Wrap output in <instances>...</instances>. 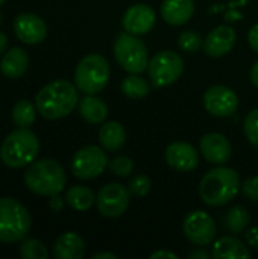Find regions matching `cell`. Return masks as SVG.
<instances>
[{"label": "cell", "instance_id": "ba28073f", "mask_svg": "<svg viewBox=\"0 0 258 259\" xmlns=\"http://www.w3.org/2000/svg\"><path fill=\"white\" fill-rule=\"evenodd\" d=\"M184 71V59L170 50L157 53L148 65L149 79L154 88H166L175 83Z\"/></svg>", "mask_w": 258, "mask_h": 259}, {"label": "cell", "instance_id": "9a60e30c", "mask_svg": "<svg viewBox=\"0 0 258 259\" xmlns=\"http://www.w3.org/2000/svg\"><path fill=\"white\" fill-rule=\"evenodd\" d=\"M14 30L20 41L26 44H38L47 35V26L43 18L35 14H20L14 20Z\"/></svg>", "mask_w": 258, "mask_h": 259}, {"label": "cell", "instance_id": "f1b7e54d", "mask_svg": "<svg viewBox=\"0 0 258 259\" xmlns=\"http://www.w3.org/2000/svg\"><path fill=\"white\" fill-rule=\"evenodd\" d=\"M178 46L186 53H196L201 47H204V39L201 38L199 33L193 30H184L179 33Z\"/></svg>", "mask_w": 258, "mask_h": 259}, {"label": "cell", "instance_id": "603a6c76", "mask_svg": "<svg viewBox=\"0 0 258 259\" xmlns=\"http://www.w3.org/2000/svg\"><path fill=\"white\" fill-rule=\"evenodd\" d=\"M100 146L108 152H117L123 147L126 141L125 127L119 121H108L99 131Z\"/></svg>", "mask_w": 258, "mask_h": 259}, {"label": "cell", "instance_id": "30bf717a", "mask_svg": "<svg viewBox=\"0 0 258 259\" xmlns=\"http://www.w3.org/2000/svg\"><path fill=\"white\" fill-rule=\"evenodd\" d=\"M182 231L186 238L192 244L199 247L208 246L210 243L214 241L217 235V226L213 217L201 209L192 211L186 215L182 223Z\"/></svg>", "mask_w": 258, "mask_h": 259}, {"label": "cell", "instance_id": "74e56055", "mask_svg": "<svg viewBox=\"0 0 258 259\" xmlns=\"http://www.w3.org/2000/svg\"><path fill=\"white\" fill-rule=\"evenodd\" d=\"M211 256L208 252H205V250H195V252H192L190 253V258L192 259H208Z\"/></svg>", "mask_w": 258, "mask_h": 259}, {"label": "cell", "instance_id": "44dd1931", "mask_svg": "<svg viewBox=\"0 0 258 259\" xmlns=\"http://www.w3.org/2000/svg\"><path fill=\"white\" fill-rule=\"evenodd\" d=\"M29 67V56L26 53V50L20 49V47H14L11 50H8L0 62V70L3 73V76L9 77V79H17L21 77L26 70Z\"/></svg>", "mask_w": 258, "mask_h": 259}, {"label": "cell", "instance_id": "9c48e42d", "mask_svg": "<svg viewBox=\"0 0 258 259\" xmlns=\"http://www.w3.org/2000/svg\"><path fill=\"white\" fill-rule=\"evenodd\" d=\"M105 150L97 146H85L79 149L71 159V171L81 181H90L100 176L108 167Z\"/></svg>", "mask_w": 258, "mask_h": 259}, {"label": "cell", "instance_id": "d590c367", "mask_svg": "<svg viewBox=\"0 0 258 259\" xmlns=\"http://www.w3.org/2000/svg\"><path fill=\"white\" fill-rule=\"evenodd\" d=\"M49 206H50V209H52V211H55V212H59V211H62V209H64V199H61L58 194H55V196H50Z\"/></svg>", "mask_w": 258, "mask_h": 259}, {"label": "cell", "instance_id": "60d3db41", "mask_svg": "<svg viewBox=\"0 0 258 259\" xmlns=\"http://www.w3.org/2000/svg\"><path fill=\"white\" fill-rule=\"evenodd\" d=\"M6 47H8V36L3 32H0V53H5Z\"/></svg>", "mask_w": 258, "mask_h": 259}, {"label": "cell", "instance_id": "8fae6325", "mask_svg": "<svg viewBox=\"0 0 258 259\" xmlns=\"http://www.w3.org/2000/svg\"><path fill=\"white\" fill-rule=\"evenodd\" d=\"M131 200V193L120 184H106L96 196L97 211L103 217L116 219L126 212Z\"/></svg>", "mask_w": 258, "mask_h": 259}, {"label": "cell", "instance_id": "836d02e7", "mask_svg": "<svg viewBox=\"0 0 258 259\" xmlns=\"http://www.w3.org/2000/svg\"><path fill=\"white\" fill-rule=\"evenodd\" d=\"M245 241L249 247L257 249L258 250V226L251 228L246 234H245Z\"/></svg>", "mask_w": 258, "mask_h": 259}, {"label": "cell", "instance_id": "7a4b0ae2", "mask_svg": "<svg viewBox=\"0 0 258 259\" xmlns=\"http://www.w3.org/2000/svg\"><path fill=\"white\" fill-rule=\"evenodd\" d=\"M240 185L239 173L220 165L205 173L199 184V196L208 206H224L237 196Z\"/></svg>", "mask_w": 258, "mask_h": 259}, {"label": "cell", "instance_id": "ffe728a7", "mask_svg": "<svg viewBox=\"0 0 258 259\" xmlns=\"http://www.w3.org/2000/svg\"><path fill=\"white\" fill-rule=\"evenodd\" d=\"M211 256L216 259H248L251 258V252L242 240L234 235H227L214 243Z\"/></svg>", "mask_w": 258, "mask_h": 259}, {"label": "cell", "instance_id": "d6986e66", "mask_svg": "<svg viewBox=\"0 0 258 259\" xmlns=\"http://www.w3.org/2000/svg\"><path fill=\"white\" fill-rule=\"evenodd\" d=\"M85 253V243L76 232L61 234L53 244V255L58 259H81Z\"/></svg>", "mask_w": 258, "mask_h": 259}, {"label": "cell", "instance_id": "8d00e7d4", "mask_svg": "<svg viewBox=\"0 0 258 259\" xmlns=\"http://www.w3.org/2000/svg\"><path fill=\"white\" fill-rule=\"evenodd\" d=\"M158 258L178 259V255H175V253H173V252H170V250H158V252H154V253L151 255V259H158Z\"/></svg>", "mask_w": 258, "mask_h": 259}, {"label": "cell", "instance_id": "5bb4252c", "mask_svg": "<svg viewBox=\"0 0 258 259\" xmlns=\"http://www.w3.org/2000/svg\"><path fill=\"white\" fill-rule=\"evenodd\" d=\"M155 21H157L155 11L149 5H144V3L131 6L122 18L123 29L132 35L148 33L155 26Z\"/></svg>", "mask_w": 258, "mask_h": 259}, {"label": "cell", "instance_id": "3957f363", "mask_svg": "<svg viewBox=\"0 0 258 259\" xmlns=\"http://www.w3.org/2000/svg\"><path fill=\"white\" fill-rule=\"evenodd\" d=\"M65 171L55 159H40L29 164L24 173L26 187L38 196L59 194L65 187Z\"/></svg>", "mask_w": 258, "mask_h": 259}, {"label": "cell", "instance_id": "1f68e13d", "mask_svg": "<svg viewBox=\"0 0 258 259\" xmlns=\"http://www.w3.org/2000/svg\"><path fill=\"white\" fill-rule=\"evenodd\" d=\"M243 129H245V135L249 140V143L258 149V108L246 115Z\"/></svg>", "mask_w": 258, "mask_h": 259}, {"label": "cell", "instance_id": "7bdbcfd3", "mask_svg": "<svg viewBox=\"0 0 258 259\" xmlns=\"http://www.w3.org/2000/svg\"><path fill=\"white\" fill-rule=\"evenodd\" d=\"M5 3V0H0V5H3Z\"/></svg>", "mask_w": 258, "mask_h": 259}, {"label": "cell", "instance_id": "cb8c5ba5", "mask_svg": "<svg viewBox=\"0 0 258 259\" xmlns=\"http://www.w3.org/2000/svg\"><path fill=\"white\" fill-rule=\"evenodd\" d=\"M64 199L73 209L81 211V212L90 209L93 206V203L96 202L93 191L84 185H75V187L68 188Z\"/></svg>", "mask_w": 258, "mask_h": 259}, {"label": "cell", "instance_id": "ab89813d", "mask_svg": "<svg viewBox=\"0 0 258 259\" xmlns=\"http://www.w3.org/2000/svg\"><path fill=\"white\" fill-rule=\"evenodd\" d=\"M251 80H252V83L258 88V61L254 64V67L251 70Z\"/></svg>", "mask_w": 258, "mask_h": 259}, {"label": "cell", "instance_id": "4fadbf2b", "mask_svg": "<svg viewBox=\"0 0 258 259\" xmlns=\"http://www.w3.org/2000/svg\"><path fill=\"white\" fill-rule=\"evenodd\" d=\"M166 162L170 168L189 173L193 171L199 164L198 150L186 141H175L167 146L166 149Z\"/></svg>", "mask_w": 258, "mask_h": 259}, {"label": "cell", "instance_id": "d6a6232c", "mask_svg": "<svg viewBox=\"0 0 258 259\" xmlns=\"http://www.w3.org/2000/svg\"><path fill=\"white\" fill-rule=\"evenodd\" d=\"M240 188L246 199H249L252 202H258V176H252V178L246 179L240 185Z\"/></svg>", "mask_w": 258, "mask_h": 259}, {"label": "cell", "instance_id": "484cf974", "mask_svg": "<svg viewBox=\"0 0 258 259\" xmlns=\"http://www.w3.org/2000/svg\"><path fill=\"white\" fill-rule=\"evenodd\" d=\"M122 91L129 99H143L151 93V85L138 74H129L122 82Z\"/></svg>", "mask_w": 258, "mask_h": 259}, {"label": "cell", "instance_id": "277c9868", "mask_svg": "<svg viewBox=\"0 0 258 259\" xmlns=\"http://www.w3.org/2000/svg\"><path fill=\"white\" fill-rule=\"evenodd\" d=\"M40 152L36 135L27 127L12 131L0 147V159L11 168H21L32 164Z\"/></svg>", "mask_w": 258, "mask_h": 259}, {"label": "cell", "instance_id": "f35d334b", "mask_svg": "<svg viewBox=\"0 0 258 259\" xmlns=\"http://www.w3.org/2000/svg\"><path fill=\"white\" fill-rule=\"evenodd\" d=\"M93 259H117V255L111 252H99L93 256Z\"/></svg>", "mask_w": 258, "mask_h": 259}, {"label": "cell", "instance_id": "6da1fadb", "mask_svg": "<svg viewBox=\"0 0 258 259\" xmlns=\"http://www.w3.org/2000/svg\"><path fill=\"white\" fill-rule=\"evenodd\" d=\"M78 105V87L65 79H58L43 87L36 97L35 106L38 114L47 120H58L68 115Z\"/></svg>", "mask_w": 258, "mask_h": 259}, {"label": "cell", "instance_id": "b9f144b4", "mask_svg": "<svg viewBox=\"0 0 258 259\" xmlns=\"http://www.w3.org/2000/svg\"><path fill=\"white\" fill-rule=\"evenodd\" d=\"M2 20H3V18H2V14H0V24H2Z\"/></svg>", "mask_w": 258, "mask_h": 259}, {"label": "cell", "instance_id": "d4e9b609", "mask_svg": "<svg viewBox=\"0 0 258 259\" xmlns=\"http://www.w3.org/2000/svg\"><path fill=\"white\" fill-rule=\"evenodd\" d=\"M249 220L251 217H249L248 209L245 206L236 205L227 211L224 217V226L231 234H242L249 225Z\"/></svg>", "mask_w": 258, "mask_h": 259}, {"label": "cell", "instance_id": "7c38bea8", "mask_svg": "<svg viewBox=\"0 0 258 259\" xmlns=\"http://www.w3.org/2000/svg\"><path fill=\"white\" fill-rule=\"evenodd\" d=\"M204 106L214 117H230L239 108L237 94L224 85H214L204 94Z\"/></svg>", "mask_w": 258, "mask_h": 259}, {"label": "cell", "instance_id": "52a82bcc", "mask_svg": "<svg viewBox=\"0 0 258 259\" xmlns=\"http://www.w3.org/2000/svg\"><path fill=\"white\" fill-rule=\"evenodd\" d=\"M114 56L119 65L131 74H141L148 70V47L138 35H132L126 30L119 33L114 41Z\"/></svg>", "mask_w": 258, "mask_h": 259}, {"label": "cell", "instance_id": "ac0fdd59", "mask_svg": "<svg viewBox=\"0 0 258 259\" xmlns=\"http://www.w3.org/2000/svg\"><path fill=\"white\" fill-rule=\"evenodd\" d=\"M195 14L193 0H164L161 5V17L172 26L186 24Z\"/></svg>", "mask_w": 258, "mask_h": 259}, {"label": "cell", "instance_id": "7402d4cb", "mask_svg": "<svg viewBox=\"0 0 258 259\" xmlns=\"http://www.w3.org/2000/svg\"><path fill=\"white\" fill-rule=\"evenodd\" d=\"M79 114L85 121L91 124H99L106 120L108 106L102 99L96 97L94 94H87L79 102Z\"/></svg>", "mask_w": 258, "mask_h": 259}, {"label": "cell", "instance_id": "4dcf8cb0", "mask_svg": "<svg viewBox=\"0 0 258 259\" xmlns=\"http://www.w3.org/2000/svg\"><path fill=\"white\" fill-rule=\"evenodd\" d=\"M152 188V182L146 175H137L129 181L128 190L131 193V196L135 197H144Z\"/></svg>", "mask_w": 258, "mask_h": 259}, {"label": "cell", "instance_id": "4316f807", "mask_svg": "<svg viewBox=\"0 0 258 259\" xmlns=\"http://www.w3.org/2000/svg\"><path fill=\"white\" fill-rule=\"evenodd\" d=\"M35 108L29 100H20L15 103V106L12 108V121L15 126L18 127H29L32 126V123L35 121L36 112Z\"/></svg>", "mask_w": 258, "mask_h": 259}, {"label": "cell", "instance_id": "e0dca14e", "mask_svg": "<svg viewBox=\"0 0 258 259\" xmlns=\"http://www.w3.org/2000/svg\"><path fill=\"white\" fill-rule=\"evenodd\" d=\"M236 44V32L230 26H217L204 41V50L211 58H220L233 50Z\"/></svg>", "mask_w": 258, "mask_h": 259}, {"label": "cell", "instance_id": "8992f818", "mask_svg": "<svg viewBox=\"0 0 258 259\" xmlns=\"http://www.w3.org/2000/svg\"><path fill=\"white\" fill-rule=\"evenodd\" d=\"M111 68L105 56L90 53L84 56L75 70V83L85 94L100 93L109 80Z\"/></svg>", "mask_w": 258, "mask_h": 259}, {"label": "cell", "instance_id": "f546056e", "mask_svg": "<svg viewBox=\"0 0 258 259\" xmlns=\"http://www.w3.org/2000/svg\"><path fill=\"white\" fill-rule=\"evenodd\" d=\"M108 168L117 178H126L134 171V162L128 156H117L108 162Z\"/></svg>", "mask_w": 258, "mask_h": 259}, {"label": "cell", "instance_id": "e575fe53", "mask_svg": "<svg viewBox=\"0 0 258 259\" xmlns=\"http://www.w3.org/2000/svg\"><path fill=\"white\" fill-rule=\"evenodd\" d=\"M248 41H249V46L252 47V50L258 53V23L251 27L249 35H248Z\"/></svg>", "mask_w": 258, "mask_h": 259}, {"label": "cell", "instance_id": "5b68a950", "mask_svg": "<svg viewBox=\"0 0 258 259\" xmlns=\"http://www.w3.org/2000/svg\"><path fill=\"white\" fill-rule=\"evenodd\" d=\"M32 226L29 211L11 197L0 199V243H17L26 238Z\"/></svg>", "mask_w": 258, "mask_h": 259}, {"label": "cell", "instance_id": "2e32d148", "mask_svg": "<svg viewBox=\"0 0 258 259\" xmlns=\"http://www.w3.org/2000/svg\"><path fill=\"white\" fill-rule=\"evenodd\" d=\"M201 152L210 164L224 165L231 159L233 146L225 135L211 132L201 138Z\"/></svg>", "mask_w": 258, "mask_h": 259}, {"label": "cell", "instance_id": "83f0119b", "mask_svg": "<svg viewBox=\"0 0 258 259\" xmlns=\"http://www.w3.org/2000/svg\"><path fill=\"white\" fill-rule=\"evenodd\" d=\"M18 252L20 256L24 259H47V250L44 244L33 238H24Z\"/></svg>", "mask_w": 258, "mask_h": 259}]
</instances>
